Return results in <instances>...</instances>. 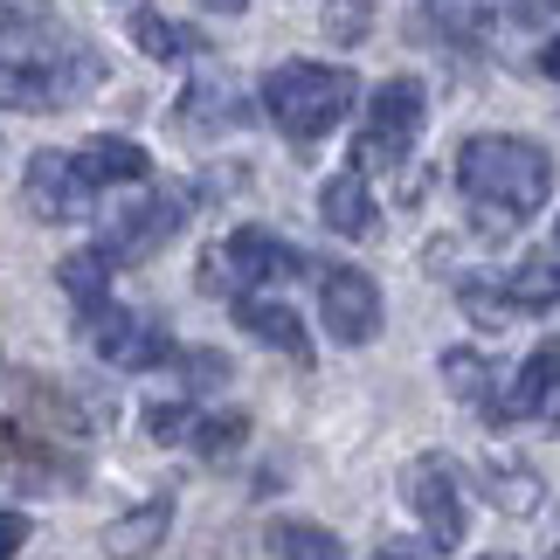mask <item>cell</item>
Returning a JSON list of instances; mask_svg holds the SVG:
<instances>
[{
	"mask_svg": "<svg viewBox=\"0 0 560 560\" xmlns=\"http://www.w3.org/2000/svg\"><path fill=\"white\" fill-rule=\"evenodd\" d=\"M457 187L485 214V229H520L553 194V153L512 132H478L457 145Z\"/></svg>",
	"mask_w": 560,
	"mask_h": 560,
	"instance_id": "obj_1",
	"label": "cell"
},
{
	"mask_svg": "<svg viewBox=\"0 0 560 560\" xmlns=\"http://www.w3.org/2000/svg\"><path fill=\"white\" fill-rule=\"evenodd\" d=\"M353 97H360L353 70H332V62H277L264 77V112L291 145H318L353 112Z\"/></svg>",
	"mask_w": 560,
	"mask_h": 560,
	"instance_id": "obj_2",
	"label": "cell"
},
{
	"mask_svg": "<svg viewBox=\"0 0 560 560\" xmlns=\"http://www.w3.org/2000/svg\"><path fill=\"white\" fill-rule=\"evenodd\" d=\"M83 83H97V56L91 49L0 56V112H62L70 97H83Z\"/></svg>",
	"mask_w": 560,
	"mask_h": 560,
	"instance_id": "obj_3",
	"label": "cell"
},
{
	"mask_svg": "<svg viewBox=\"0 0 560 560\" xmlns=\"http://www.w3.org/2000/svg\"><path fill=\"white\" fill-rule=\"evenodd\" d=\"M422 83L416 77H395L368 97V118H360V139H353V166L360 174H387V166L408 160V145L422 139Z\"/></svg>",
	"mask_w": 560,
	"mask_h": 560,
	"instance_id": "obj_4",
	"label": "cell"
},
{
	"mask_svg": "<svg viewBox=\"0 0 560 560\" xmlns=\"http://www.w3.org/2000/svg\"><path fill=\"white\" fill-rule=\"evenodd\" d=\"M305 270V256H298L284 235H270V229H235L222 249H208V264H201V284L208 291H264V284H284V277Z\"/></svg>",
	"mask_w": 560,
	"mask_h": 560,
	"instance_id": "obj_5",
	"label": "cell"
},
{
	"mask_svg": "<svg viewBox=\"0 0 560 560\" xmlns=\"http://www.w3.org/2000/svg\"><path fill=\"white\" fill-rule=\"evenodd\" d=\"M401 499L422 520V533H429V547H436V553H457L464 547V470L450 464L443 450H429V457L408 464Z\"/></svg>",
	"mask_w": 560,
	"mask_h": 560,
	"instance_id": "obj_6",
	"label": "cell"
},
{
	"mask_svg": "<svg viewBox=\"0 0 560 560\" xmlns=\"http://www.w3.org/2000/svg\"><path fill=\"white\" fill-rule=\"evenodd\" d=\"M83 332H91L104 368H125V374H145V368H160V360H174V339H166L160 318L125 312V305H112V298H104L97 312H83Z\"/></svg>",
	"mask_w": 560,
	"mask_h": 560,
	"instance_id": "obj_7",
	"label": "cell"
},
{
	"mask_svg": "<svg viewBox=\"0 0 560 560\" xmlns=\"http://www.w3.org/2000/svg\"><path fill=\"white\" fill-rule=\"evenodd\" d=\"M318 312H326V332L339 339V347H368V339H381V284L368 270H353V264L318 277Z\"/></svg>",
	"mask_w": 560,
	"mask_h": 560,
	"instance_id": "obj_8",
	"label": "cell"
},
{
	"mask_svg": "<svg viewBox=\"0 0 560 560\" xmlns=\"http://www.w3.org/2000/svg\"><path fill=\"white\" fill-rule=\"evenodd\" d=\"M180 222H187V194L145 187L139 201H125L112 214V243H104V256H112V264H139V256H153L166 235H180Z\"/></svg>",
	"mask_w": 560,
	"mask_h": 560,
	"instance_id": "obj_9",
	"label": "cell"
},
{
	"mask_svg": "<svg viewBox=\"0 0 560 560\" xmlns=\"http://www.w3.org/2000/svg\"><path fill=\"white\" fill-rule=\"evenodd\" d=\"M21 194H28V208L42 214V222H83L97 187L83 180L77 153H35V160H28V180H21Z\"/></svg>",
	"mask_w": 560,
	"mask_h": 560,
	"instance_id": "obj_10",
	"label": "cell"
},
{
	"mask_svg": "<svg viewBox=\"0 0 560 560\" xmlns=\"http://www.w3.org/2000/svg\"><path fill=\"white\" fill-rule=\"evenodd\" d=\"M499 422H560V339H547L520 368L512 395L499 401Z\"/></svg>",
	"mask_w": 560,
	"mask_h": 560,
	"instance_id": "obj_11",
	"label": "cell"
},
{
	"mask_svg": "<svg viewBox=\"0 0 560 560\" xmlns=\"http://www.w3.org/2000/svg\"><path fill=\"white\" fill-rule=\"evenodd\" d=\"M235 326H243L249 339H264V347H277L284 360H298V368L312 360V332H305V318H298L291 305H277V298L243 291V298H235Z\"/></svg>",
	"mask_w": 560,
	"mask_h": 560,
	"instance_id": "obj_12",
	"label": "cell"
},
{
	"mask_svg": "<svg viewBox=\"0 0 560 560\" xmlns=\"http://www.w3.org/2000/svg\"><path fill=\"white\" fill-rule=\"evenodd\" d=\"M318 214H326V229H332V235H353V243L381 229L374 187H368V174H360V166H347V174H332V180H326V194H318Z\"/></svg>",
	"mask_w": 560,
	"mask_h": 560,
	"instance_id": "obj_13",
	"label": "cell"
},
{
	"mask_svg": "<svg viewBox=\"0 0 560 560\" xmlns=\"http://www.w3.org/2000/svg\"><path fill=\"white\" fill-rule=\"evenodd\" d=\"M77 166H83V180H91V187H145V180H153L145 145L118 139V132H97V139L77 153Z\"/></svg>",
	"mask_w": 560,
	"mask_h": 560,
	"instance_id": "obj_14",
	"label": "cell"
},
{
	"mask_svg": "<svg viewBox=\"0 0 560 560\" xmlns=\"http://www.w3.org/2000/svg\"><path fill=\"white\" fill-rule=\"evenodd\" d=\"M166 526H174V499H153V505H139V512H125V520L104 526V553L112 560H145L166 540Z\"/></svg>",
	"mask_w": 560,
	"mask_h": 560,
	"instance_id": "obj_15",
	"label": "cell"
},
{
	"mask_svg": "<svg viewBox=\"0 0 560 560\" xmlns=\"http://www.w3.org/2000/svg\"><path fill=\"white\" fill-rule=\"evenodd\" d=\"M443 387H450L464 408H491V416H499V387H491V360H485V353L450 347V353H443Z\"/></svg>",
	"mask_w": 560,
	"mask_h": 560,
	"instance_id": "obj_16",
	"label": "cell"
},
{
	"mask_svg": "<svg viewBox=\"0 0 560 560\" xmlns=\"http://www.w3.org/2000/svg\"><path fill=\"white\" fill-rule=\"evenodd\" d=\"M264 547H270L277 560H347V547H339V533L312 526V520H277V526L264 533Z\"/></svg>",
	"mask_w": 560,
	"mask_h": 560,
	"instance_id": "obj_17",
	"label": "cell"
},
{
	"mask_svg": "<svg viewBox=\"0 0 560 560\" xmlns=\"http://www.w3.org/2000/svg\"><path fill=\"white\" fill-rule=\"evenodd\" d=\"M132 42H139V49L153 56V62H180V56L201 49V35L180 28V21H166L160 8H132Z\"/></svg>",
	"mask_w": 560,
	"mask_h": 560,
	"instance_id": "obj_18",
	"label": "cell"
},
{
	"mask_svg": "<svg viewBox=\"0 0 560 560\" xmlns=\"http://www.w3.org/2000/svg\"><path fill=\"white\" fill-rule=\"evenodd\" d=\"M56 284L70 291L83 312H97V305H104V291H112V256H104V249H77V256H62V264H56Z\"/></svg>",
	"mask_w": 560,
	"mask_h": 560,
	"instance_id": "obj_19",
	"label": "cell"
},
{
	"mask_svg": "<svg viewBox=\"0 0 560 560\" xmlns=\"http://www.w3.org/2000/svg\"><path fill=\"white\" fill-rule=\"evenodd\" d=\"M235 118H243V97H235V83H222V77H201L180 97V125H235Z\"/></svg>",
	"mask_w": 560,
	"mask_h": 560,
	"instance_id": "obj_20",
	"label": "cell"
},
{
	"mask_svg": "<svg viewBox=\"0 0 560 560\" xmlns=\"http://www.w3.org/2000/svg\"><path fill=\"white\" fill-rule=\"evenodd\" d=\"M505 298L520 312H547V305H560V256H540V264H520L505 277Z\"/></svg>",
	"mask_w": 560,
	"mask_h": 560,
	"instance_id": "obj_21",
	"label": "cell"
},
{
	"mask_svg": "<svg viewBox=\"0 0 560 560\" xmlns=\"http://www.w3.org/2000/svg\"><path fill=\"white\" fill-rule=\"evenodd\" d=\"M422 8L450 42H478L491 28V14H499V0H422Z\"/></svg>",
	"mask_w": 560,
	"mask_h": 560,
	"instance_id": "obj_22",
	"label": "cell"
},
{
	"mask_svg": "<svg viewBox=\"0 0 560 560\" xmlns=\"http://www.w3.org/2000/svg\"><path fill=\"white\" fill-rule=\"evenodd\" d=\"M478 485H485L505 512H533V505H540V478H526L520 464H485V470H478Z\"/></svg>",
	"mask_w": 560,
	"mask_h": 560,
	"instance_id": "obj_23",
	"label": "cell"
},
{
	"mask_svg": "<svg viewBox=\"0 0 560 560\" xmlns=\"http://www.w3.org/2000/svg\"><path fill=\"white\" fill-rule=\"evenodd\" d=\"M243 436H249V416H235V408H222V416H201L194 422V450L201 457H229V450H243Z\"/></svg>",
	"mask_w": 560,
	"mask_h": 560,
	"instance_id": "obj_24",
	"label": "cell"
},
{
	"mask_svg": "<svg viewBox=\"0 0 560 560\" xmlns=\"http://www.w3.org/2000/svg\"><path fill=\"white\" fill-rule=\"evenodd\" d=\"M0 42H56L49 8H35V0H0Z\"/></svg>",
	"mask_w": 560,
	"mask_h": 560,
	"instance_id": "obj_25",
	"label": "cell"
},
{
	"mask_svg": "<svg viewBox=\"0 0 560 560\" xmlns=\"http://www.w3.org/2000/svg\"><path fill=\"white\" fill-rule=\"evenodd\" d=\"M194 422H201V416H194L187 401H153V408H145V436H153V443H187Z\"/></svg>",
	"mask_w": 560,
	"mask_h": 560,
	"instance_id": "obj_26",
	"label": "cell"
},
{
	"mask_svg": "<svg viewBox=\"0 0 560 560\" xmlns=\"http://www.w3.org/2000/svg\"><path fill=\"white\" fill-rule=\"evenodd\" d=\"M464 312L485 318V326H512V318H520V305L505 298V284H485V277H478V284H464Z\"/></svg>",
	"mask_w": 560,
	"mask_h": 560,
	"instance_id": "obj_27",
	"label": "cell"
},
{
	"mask_svg": "<svg viewBox=\"0 0 560 560\" xmlns=\"http://www.w3.org/2000/svg\"><path fill=\"white\" fill-rule=\"evenodd\" d=\"M326 28H332V42H360V35H368V0H332Z\"/></svg>",
	"mask_w": 560,
	"mask_h": 560,
	"instance_id": "obj_28",
	"label": "cell"
},
{
	"mask_svg": "<svg viewBox=\"0 0 560 560\" xmlns=\"http://www.w3.org/2000/svg\"><path fill=\"white\" fill-rule=\"evenodd\" d=\"M180 374H187V387H222L229 381V360L222 353H180Z\"/></svg>",
	"mask_w": 560,
	"mask_h": 560,
	"instance_id": "obj_29",
	"label": "cell"
},
{
	"mask_svg": "<svg viewBox=\"0 0 560 560\" xmlns=\"http://www.w3.org/2000/svg\"><path fill=\"white\" fill-rule=\"evenodd\" d=\"M21 547H28V520H21V512H0V560H14Z\"/></svg>",
	"mask_w": 560,
	"mask_h": 560,
	"instance_id": "obj_30",
	"label": "cell"
},
{
	"mask_svg": "<svg viewBox=\"0 0 560 560\" xmlns=\"http://www.w3.org/2000/svg\"><path fill=\"white\" fill-rule=\"evenodd\" d=\"M533 70H540V77H553V83H560V35L547 42V49H540V56H533Z\"/></svg>",
	"mask_w": 560,
	"mask_h": 560,
	"instance_id": "obj_31",
	"label": "cell"
},
{
	"mask_svg": "<svg viewBox=\"0 0 560 560\" xmlns=\"http://www.w3.org/2000/svg\"><path fill=\"white\" fill-rule=\"evenodd\" d=\"M374 560H422V547H408V540H387V547H374Z\"/></svg>",
	"mask_w": 560,
	"mask_h": 560,
	"instance_id": "obj_32",
	"label": "cell"
},
{
	"mask_svg": "<svg viewBox=\"0 0 560 560\" xmlns=\"http://www.w3.org/2000/svg\"><path fill=\"white\" fill-rule=\"evenodd\" d=\"M201 8H214V14H243L249 0H201Z\"/></svg>",
	"mask_w": 560,
	"mask_h": 560,
	"instance_id": "obj_33",
	"label": "cell"
},
{
	"mask_svg": "<svg viewBox=\"0 0 560 560\" xmlns=\"http://www.w3.org/2000/svg\"><path fill=\"white\" fill-rule=\"evenodd\" d=\"M485 560H512V553H485Z\"/></svg>",
	"mask_w": 560,
	"mask_h": 560,
	"instance_id": "obj_34",
	"label": "cell"
},
{
	"mask_svg": "<svg viewBox=\"0 0 560 560\" xmlns=\"http://www.w3.org/2000/svg\"><path fill=\"white\" fill-rule=\"evenodd\" d=\"M553 256H560V229H553Z\"/></svg>",
	"mask_w": 560,
	"mask_h": 560,
	"instance_id": "obj_35",
	"label": "cell"
},
{
	"mask_svg": "<svg viewBox=\"0 0 560 560\" xmlns=\"http://www.w3.org/2000/svg\"><path fill=\"white\" fill-rule=\"evenodd\" d=\"M553 560H560V547H553Z\"/></svg>",
	"mask_w": 560,
	"mask_h": 560,
	"instance_id": "obj_36",
	"label": "cell"
}]
</instances>
